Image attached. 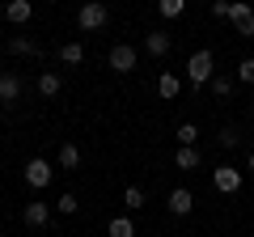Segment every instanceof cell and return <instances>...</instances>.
Instances as JSON below:
<instances>
[{
    "mask_svg": "<svg viewBox=\"0 0 254 237\" xmlns=\"http://www.w3.org/2000/svg\"><path fill=\"white\" fill-rule=\"evenodd\" d=\"M212 76H216V59H212V51H208V47H199V51H195V55L187 59V81L195 85V89H203V85H208Z\"/></svg>",
    "mask_w": 254,
    "mask_h": 237,
    "instance_id": "cell-1",
    "label": "cell"
},
{
    "mask_svg": "<svg viewBox=\"0 0 254 237\" xmlns=\"http://www.w3.org/2000/svg\"><path fill=\"white\" fill-rule=\"evenodd\" d=\"M21 178H26V186H34V191H47V186H51V178H55V165L43 161V157H30L26 170H21Z\"/></svg>",
    "mask_w": 254,
    "mask_h": 237,
    "instance_id": "cell-2",
    "label": "cell"
},
{
    "mask_svg": "<svg viewBox=\"0 0 254 237\" xmlns=\"http://www.w3.org/2000/svg\"><path fill=\"white\" fill-rule=\"evenodd\" d=\"M106 64L115 68L119 76H127V72H136V64H140V51H136V47H131V43H119V47H110Z\"/></svg>",
    "mask_w": 254,
    "mask_h": 237,
    "instance_id": "cell-3",
    "label": "cell"
},
{
    "mask_svg": "<svg viewBox=\"0 0 254 237\" xmlns=\"http://www.w3.org/2000/svg\"><path fill=\"white\" fill-rule=\"evenodd\" d=\"M106 21H110V9L102 4V0H89V4H81V13H76V26L89 30V34H93V30H102Z\"/></svg>",
    "mask_w": 254,
    "mask_h": 237,
    "instance_id": "cell-4",
    "label": "cell"
},
{
    "mask_svg": "<svg viewBox=\"0 0 254 237\" xmlns=\"http://www.w3.org/2000/svg\"><path fill=\"white\" fill-rule=\"evenodd\" d=\"M212 186H216L220 195H237L242 191V170H237V165H216V170H212Z\"/></svg>",
    "mask_w": 254,
    "mask_h": 237,
    "instance_id": "cell-5",
    "label": "cell"
},
{
    "mask_svg": "<svg viewBox=\"0 0 254 237\" xmlns=\"http://www.w3.org/2000/svg\"><path fill=\"white\" fill-rule=\"evenodd\" d=\"M170 47H174V34H170V30H148V34H144V51L153 55V59H165Z\"/></svg>",
    "mask_w": 254,
    "mask_h": 237,
    "instance_id": "cell-6",
    "label": "cell"
},
{
    "mask_svg": "<svg viewBox=\"0 0 254 237\" xmlns=\"http://www.w3.org/2000/svg\"><path fill=\"white\" fill-rule=\"evenodd\" d=\"M229 21L237 26V34L254 38V13H250V4H246V0H233V9H229Z\"/></svg>",
    "mask_w": 254,
    "mask_h": 237,
    "instance_id": "cell-7",
    "label": "cell"
},
{
    "mask_svg": "<svg viewBox=\"0 0 254 237\" xmlns=\"http://www.w3.org/2000/svg\"><path fill=\"white\" fill-rule=\"evenodd\" d=\"M165 208H170L174 216H190V208H195V195H190L187 186H178V191H170V199H165Z\"/></svg>",
    "mask_w": 254,
    "mask_h": 237,
    "instance_id": "cell-8",
    "label": "cell"
},
{
    "mask_svg": "<svg viewBox=\"0 0 254 237\" xmlns=\"http://www.w3.org/2000/svg\"><path fill=\"white\" fill-rule=\"evenodd\" d=\"M21 220H26L30 229H47V220H51V208H47V203H26V208H21Z\"/></svg>",
    "mask_w": 254,
    "mask_h": 237,
    "instance_id": "cell-9",
    "label": "cell"
},
{
    "mask_svg": "<svg viewBox=\"0 0 254 237\" xmlns=\"http://www.w3.org/2000/svg\"><path fill=\"white\" fill-rule=\"evenodd\" d=\"M4 17H9L13 26H26V21L34 17V4H30V0H9V4H4Z\"/></svg>",
    "mask_w": 254,
    "mask_h": 237,
    "instance_id": "cell-10",
    "label": "cell"
},
{
    "mask_svg": "<svg viewBox=\"0 0 254 237\" xmlns=\"http://www.w3.org/2000/svg\"><path fill=\"white\" fill-rule=\"evenodd\" d=\"M199 148L195 144H178V153H174V165H178V170H199Z\"/></svg>",
    "mask_w": 254,
    "mask_h": 237,
    "instance_id": "cell-11",
    "label": "cell"
},
{
    "mask_svg": "<svg viewBox=\"0 0 254 237\" xmlns=\"http://www.w3.org/2000/svg\"><path fill=\"white\" fill-rule=\"evenodd\" d=\"M55 55H60V64H68V68H81L85 64V47L81 43H64Z\"/></svg>",
    "mask_w": 254,
    "mask_h": 237,
    "instance_id": "cell-12",
    "label": "cell"
},
{
    "mask_svg": "<svg viewBox=\"0 0 254 237\" xmlns=\"http://www.w3.org/2000/svg\"><path fill=\"white\" fill-rule=\"evenodd\" d=\"M21 98V76L0 72V102H17Z\"/></svg>",
    "mask_w": 254,
    "mask_h": 237,
    "instance_id": "cell-13",
    "label": "cell"
},
{
    "mask_svg": "<svg viewBox=\"0 0 254 237\" xmlns=\"http://www.w3.org/2000/svg\"><path fill=\"white\" fill-rule=\"evenodd\" d=\"M106 233L110 237H136V220H131V216H110Z\"/></svg>",
    "mask_w": 254,
    "mask_h": 237,
    "instance_id": "cell-14",
    "label": "cell"
},
{
    "mask_svg": "<svg viewBox=\"0 0 254 237\" xmlns=\"http://www.w3.org/2000/svg\"><path fill=\"white\" fill-rule=\"evenodd\" d=\"M178 89H182V81H178L174 72H161V76H157V93H161L165 102H174V98H178Z\"/></svg>",
    "mask_w": 254,
    "mask_h": 237,
    "instance_id": "cell-15",
    "label": "cell"
},
{
    "mask_svg": "<svg viewBox=\"0 0 254 237\" xmlns=\"http://www.w3.org/2000/svg\"><path fill=\"white\" fill-rule=\"evenodd\" d=\"M157 13H161L165 21H178L182 13H187V0H157Z\"/></svg>",
    "mask_w": 254,
    "mask_h": 237,
    "instance_id": "cell-16",
    "label": "cell"
},
{
    "mask_svg": "<svg viewBox=\"0 0 254 237\" xmlns=\"http://www.w3.org/2000/svg\"><path fill=\"white\" fill-rule=\"evenodd\" d=\"M55 161H60V170H76V165H81V148L76 144H60V157H55Z\"/></svg>",
    "mask_w": 254,
    "mask_h": 237,
    "instance_id": "cell-17",
    "label": "cell"
},
{
    "mask_svg": "<svg viewBox=\"0 0 254 237\" xmlns=\"http://www.w3.org/2000/svg\"><path fill=\"white\" fill-rule=\"evenodd\" d=\"M60 89H64L60 72H43V76H38V93H43V98H55Z\"/></svg>",
    "mask_w": 254,
    "mask_h": 237,
    "instance_id": "cell-18",
    "label": "cell"
},
{
    "mask_svg": "<svg viewBox=\"0 0 254 237\" xmlns=\"http://www.w3.org/2000/svg\"><path fill=\"white\" fill-rule=\"evenodd\" d=\"M233 89H237V76H212V93H216V98H233Z\"/></svg>",
    "mask_w": 254,
    "mask_h": 237,
    "instance_id": "cell-19",
    "label": "cell"
},
{
    "mask_svg": "<svg viewBox=\"0 0 254 237\" xmlns=\"http://www.w3.org/2000/svg\"><path fill=\"white\" fill-rule=\"evenodd\" d=\"M9 51L13 55H43V47H38L34 38H9Z\"/></svg>",
    "mask_w": 254,
    "mask_h": 237,
    "instance_id": "cell-20",
    "label": "cell"
},
{
    "mask_svg": "<svg viewBox=\"0 0 254 237\" xmlns=\"http://www.w3.org/2000/svg\"><path fill=\"white\" fill-rule=\"evenodd\" d=\"M76 208H81V203H76L72 191H64L60 199H55V212H60V216H76Z\"/></svg>",
    "mask_w": 254,
    "mask_h": 237,
    "instance_id": "cell-21",
    "label": "cell"
},
{
    "mask_svg": "<svg viewBox=\"0 0 254 237\" xmlns=\"http://www.w3.org/2000/svg\"><path fill=\"white\" fill-rule=\"evenodd\" d=\"M123 208L127 212H140V208H144V191H140V186H127V191H123Z\"/></svg>",
    "mask_w": 254,
    "mask_h": 237,
    "instance_id": "cell-22",
    "label": "cell"
},
{
    "mask_svg": "<svg viewBox=\"0 0 254 237\" xmlns=\"http://www.w3.org/2000/svg\"><path fill=\"white\" fill-rule=\"evenodd\" d=\"M195 140H199V127H195V123H182L178 127V144H195Z\"/></svg>",
    "mask_w": 254,
    "mask_h": 237,
    "instance_id": "cell-23",
    "label": "cell"
},
{
    "mask_svg": "<svg viewBox=\"0 0 254 237\" xmlns=\"http://www.w3.org/2000/svg\"><path fill=\"white\" fill-rule=\"evenodd\" d=\"M220 144H225V148H242V131H237V127H225V131H220Z\"/></svg>",
    "mask_w": 254,
    "mask_h": 237,
    "instance_id": "cell-24",
    "label": "cell"
},
{
    "mask_svg": "<svg viewBox=\"0 0 254 237\" xmlns=\"http://www.w3.org/2000/svg\"><path fill=\"white\" fill-rule=\"evenodd\" d=\"M237 81H242V85H254V59H242V64H237Z\"/></svg>",
    "mask_w": 254,
    "mask_h": 237,
    "instance_id": "cell-25",
    "label": "cell"
},
{
    "mask_svg": "<svg viewBox=\"0 0 254 237\" xmlns=\"http://www.w3.org/2000/svg\"><path fill=\"white\" fill-rule=\"evenodd\" d=\"M229 9H233V0H212V17H225L229 21Z\"/></svg>",
    "mask_w": 254,
    "mask_h": 237,
    "instance_id": "cell-26",
    "label": "cell"
},
{
    "mask_svg": "<svg viewBox=\"0 0 254 237\" xmlns=\"http://www.w3.org/2000/svg\"><path fill=\"white\" fill-rule=\"evenodd\" d=\"M246 170H250V174H254V153H250V161H246Z\"/></svg>",
    "mask_w": 254,
    "mask_h": 237,
    "instance_id": "cell-27",
    "label": "cell"
},
{
    "mask_svg": "<svg viewBox=\"0 0 254 237\" xmlns=\"http://www.w3.org/2000/svg\"><path fill=\"white\" fill-rule=\"evenodd\" d=\"M4 4H9V0H0V17H4Z\"/></svg>",
    "mask_w": 254,
    "mask_h": 237,
    "instance_id": "cell-28",
    "label": "cell"
},
{
    "mask_svg": "<svg viewBox=\"0 0 254 237\" xmlns=\"http://www.w3.org/2000/svg\"><path fill=\"white\" fill-rule=\"evenodd\" d=\"M250 115H254V102H250Z\"/></svg>",
    "mask_w": 254,
    "mask_h": 237,
    "instance_id": "cell-29",
    "label": "cell"
},
{
    "mask_svg": "<svg viewBox=\"0 0 254 237\" xmlns=\"http://www.w3.org/2000/svg\"><path fill=\"white\" fill-rule=\"evenodd\" d=\"M47 4H55V0H47Z\"/></svg>",
    "mask_w": 254,
    "mask_h": 237,
    "instance_id": "cell-30",
    "label": "cell"
},
{
    "mask_svg": "<svg viewBox=\"0 0 254 237\" xmlns=\"http://www.w3.org/2000/svg\"><path fill=\"white\" fill-rule=\"evenodd\" d=\"M203 4H212V0H203Z\"/></svg>",
    "mask_w": 254,
    "mask_h": 237,
    "instance_id": "cell-31",
    "label": "cell"
}]
</instances>
